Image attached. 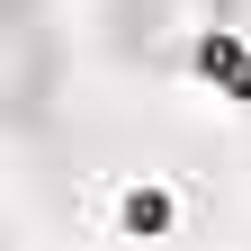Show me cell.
<instances>
[{
	"label": "cell",
	"instance_id": "cell-1",
	"mask_svg": "<svg viewBox=\"0 0 251 251\" xmlns=\"http://www.w3.org/2000/svg\"><path fill=\"white\" fill-rule=\"evenodd\" d=\"M251 0H108V45L135 72H188L215 27H242Z\"/></svg>",
	"mask_w": 251,
	"mask_h": 251
},
{
	"label": "cell",
	"instance_id": "cell-2",
	"mask_svg": "<svg viewBox=\"0 0 251 251\" xmlns=\"http://www.w3.org/2000/svg\"><path fill=\"white\" fill-rule=\"evenodd\" d=\"M54 81H63V63H54V27L36 0H0V126L9 135H36L45 108H54Z\"/></svg>",
	"mask_w": 251,
	"mask_h": 251
},
{
	"label": "cell",
	"instance_id": "cell-3",
	"mask_svg": "<svg viewBox=\"0 0 251 251\" xmlns=\"http://www.w3.org/2000/svg\"><path fill=\"white\" fill-rule=\"evenodd\" d=\"M171 215H179V206H171V188H152V179H135V188L117 198V225L135 233V242H144V233H171Z\"/></svg>",
	"mask_w": 251,
	"mask_h": 251
}]
</instances>
